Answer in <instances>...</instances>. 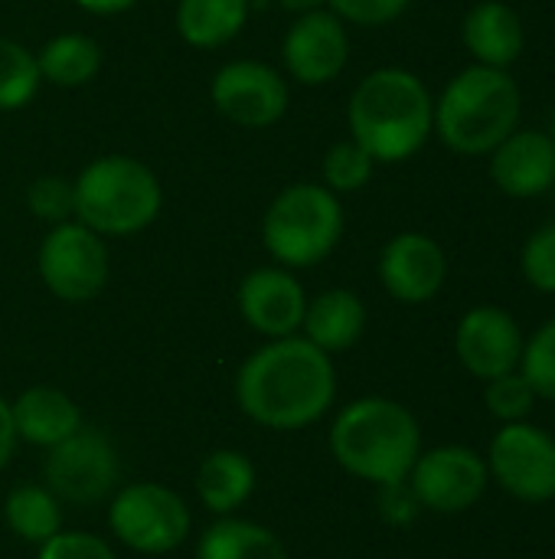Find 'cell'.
Instances as JSON below:
<instances>
[{"mask_svg": "<svg viewBox=\"0 0 555 559\" xmlns=\"http://www.w3.org/2000/svg\"><path fill=\"white\" fill-rule=\"evenodd\" d=\"M337 396V370L330 354L307 337H278L258 347L236 377L242 413L268 429L294 432L317 423Z\"/></svg>", "mask_w": 555, "mask_h": 559, "instance_id": "cell-1", "label": "cell"}, {"mask_svg": "<svg viewBox=\"0 0 555 559\" xmlns=\"http://www.w3.org/2000/svg\"><path fill=\"white\" fill-rule=\"evenodd\" d=\"M347 121L350 138L376 164H402L435 134V98L415 72L383 66L353 88Z\"/></svg>", "mask_w": 555, "mask_h": 559, "instance_id": "cell-2", "label": "cell"}, {"mask_svg": "<svg viewBox=\"0 0 555 559\" xmlns=\"http://www.w3.org/2000/svg\"><path fill=\"white\" fill-rule=\"evenodd\" d=\"M330 452L340 468L383 488L409 478L422 455V429L402 403L366 396L337 416L330 429Z\"/></svg>", "mask_w": 555, "mask_h": 559, "instance_id": "cell-3", "label": "cell"}, {"mask_svg": "<svg viewBox=\"0 0 555 559\" xmlns=\"http://www.w3.org/2000/svg\"><path fill=\"white\" fill-rule=\"evenodd\" d=\"M523 95L507 69L468 66L435 102V134L464 157L491 154L507 134L520 128Z\"/></svg>", "mask_w": 555, "mask_h": 559, "instance_id": "cell-4", "label": "cell"}, {"mask_svg": "<svg viewBox=\"0 0 555 559\" xmlns=\"http://www.w3.org/2000/svg\"><path fill=\"white\" fill-rule=\"evenodd\" d=\"M75 187V219L92 233L105 236H134L147 229L164 206V187L157 174L128 157L105 154L82 167L72 180Z\"/></svg>", "mask_w": 555, "mask_h": 559, "instance_id": "cell-5", "label": "cell"}, {"mask_svg": "<svg viewBox=\"0 0 555 559\" xmlns=\"http://www.w3.org/2000/svg\"><path fill=\"white\" fill-rule=\"evenodd\" d=\"M343 236V206L324 183L285 187L262 219V242L281 269L324 262Z\"/></svg>", "mask_w": 555, "mask_h": 559, "instance_id": "cell-6", "label": "cell"}, {"mask_svg": "<svg viewBox=\"0 0 555 559\" xmlns=\"http://www.w3.org/2000/svg\"><path fill=\"white\" fill-rule=\"evenodd\" d=\"M186 501L154 481L128 485L111 498L108 527L111 534L137 554H170L190 537Z\"/></svg>", "mask_w": 555, "mask_h": 559, "instance_id": "cell-7", "label": "cell"}, {"mask_svg": "<svg viewBox=\"0 0 555 559\" xmlns=\"http://www.w3.org/2000/svg\"><path fill=\"white\" fill-rule=\"evenodd\" d=\"M36 265H39L43 285L69 305L92 301L108 285L105 239L92 233L88 226H82L79 219L56 223L43 236Z\"/></svg>", "mask_w": 555, "mask_h": 559, "instance_id": "cell-8", "label": "cell"}, {"mask_svg": "<svg viewBox=\"0 0 555 559\" xmlns=\"http://www.w3.org/2000/svg\"><path fill=\"white\" fill-rule=\"evenodd\" d=\"M46 488L69 504H98L118 485V452L98 429H79L49 449L43 465Z\"/></svg>", "mask_w": 555, "mask_h": 559, "instance_id": "cell-9", "label": "cell"}, {"mask_svg": "<svg viewBox=\"0 0 555 559\" xmlns=\"http://www.w3.org/2000/svg\"><path fill=\"white\" fill-rule=\"evenodd\" d=\"M213 105L222 118L242 128H268L285 118L291 92L288 79L258 59H232L226 62L209 85Z\"/></svg>", "mask_w": 555, "mask_h": 559, "instance_id": "cell-10", "label": "cell"}, {"mask_svg": "<svg viewBox=\"0 0 555 559\" xmlns=\"http://www.w3.org/2000/svg\"><path fill=\"white\" fill-rule=\"evenodd\" d=\"M491 475L520 501L543 504L555 498V439L550 432L507 423L491 442Z\"/></svg>", "mask_w": 555, "mask_h": 559, "instance_id": "cell-11", "label": "cell"}, {"mask_svg": "<svg viewBox=\"0 0 555 559\" xmlns=\"http://www.w3.org/2000/svg\"><path fill=\"white\" fill-rule=\"evenodd\" d=\"M409 488L422 508L435 514H461L481 501L487 488V465L464 445H442L415 459Z\"/></svg>", "mask_w": 555, "mask_h": 559, "instance_id": "cell-12", "label": "cell"}, {"mask_svg": "<svg viewBox=\"0 0 555 559\" xmlns=\"http://www.w3.org/2000/svg\"><path fill=\"white\" fill-rule=\"evenodd\" d=\"M285 69L301 85H327L334 82L350 59V36L343 20L334 10L301 13L281 43Z\"/></svg>", "mask_w": 555, "mask_h": 559, "instance_id": "cell-13", "label": "cell"}, {"mask_svg": "<svg viewBox=\"0 0 555 559\" xmlns=\"http://www.w3.org/2000/svg\"><path fill=\"white\" fill-rule=\"evenodd\" d=\"M523 334L514 314L494 305L471 308L455 334V350L458 360L464 364L468 373L478 380H494L520 367L523 357Z\"/></svg>", "mask_w": 555, "mask_h": 559, "instance_id": "cell-14", "label": "cell"}, {"mask_svg": "<svg viewBox=\"0 0 555 559\" xmlns=\"http://www.w3.org/2000/svg\"><path fill=\"white\" fill-rule=\"evenodd\" d=\"M448 275L445 249L425 233H399L379 252V282L402 305L432 301Z\"/></svg>", "mask_w": 555, "mask_h": 559, "instance_id": "cell-15", "label": "cell"}, {"mask_svg": "<svg viewBox=\"0 0 555 559\" xmlns=\"http://www.w3.org/2000/svg\"><path fill=\"white\" fill-rule=\"evenodd\" d=\"M239 311L252 331L278 341L301 328L307 298L291 269H255L239 285Z\"/></svg>", "mask_w": 555, "mask_h": 559, "instance_id": "cell-16", "label": "cell"}, {"mask_svg": "<svg viewBox=\"0 0 555 559\" xmlns=\"http://www.w3.org/2000/svg\"><path fill=\"white\" fill-rule=\"evenodd\" d=\"M491 177L500 193L533 200L555 183V144L550 134L517 128L491 151Z\"/></svg>", "mask_w": 555, "mask_h": 559, "instance_id": "cell-17", "label": "cell"}, {"mask_svg": "<svg viewBox=\"0 0 555 559\" xmlns=\"http://www.w3.org/2000/svg\"><path fill=\"white\" fill-rule=\"evenodd\" d=\"M464 49L478 66L510 69L527 46V29L520 13L504 0H481L468 10L461 26Z\"/></svg>", "mask_w": 555, "mask_h": 559, "instance_id": "cell-18", "label": "cell"}, {"mask_svg": "<svg viewBox=\"0 0 555 559\" xmlns=\"http://www.w3.org/2000/svg\"><path fill=\"white\" fill-rule=\"evenodd\" d=\"M10 413L16 439L39 449H52L82 429V409L75 406V400L52 386H33L20 393L10 403Z\"/></svg>", "mask_w": 555, "mask_h": 559, "instance_id": "cell-19", "label": "cell"}, {"mask_svg": "<svg viewBox=\"0 0 555 559\" xmlns=\"http://www.w3.org/2000/svg\"><path fill=\"white\" fill-rule=\"evenodd\" d=\"M304 337L324 354L350 350L366 331V305L350 288H327L304 311Z\"/></svg>", "mask_w": 555, "mask_h": 559, "instance_id": "cell-20", "label": "cell"}, {"mask_svg": "<svg viewBox=\"0 0 555 559\" xmlns=\"http://www.w3.org/2000/svg\"><path fill=\"white\" fill-rule=\"evenodd\" d=\"M177 33L193 49H216L232 43L249 23V0H180Z\"/></svg>", "mask_w": 555, "mask_h": 559, "instance_id": "cell-21", "label": "cell"}, {"mask_svg": "<svg viewBox=\"0 0 555 559\" xmlns=\"http://www.w3.org/2000/svg\"><path fill=\"white\" fill-rule=\"evenodd\" d=\"M255 491V465L232 449L213 452L196 472V495L206 511L229 518Z\"/></svg>", "mask_w": 555, "mask_h": 559, "instance_id": "cell-22", "label": "cell"}, {"mask_svg": "<svg viewBox=\"0 0 555 559\" xmlns=\"http://www.w3.org/2000/svg\"><path fill=\"white\" fill-rule=\"evenodd\" d=\"M36 66L43 82H52L59 88H79L98 75L101 46L85 33H59L36 52Z\"/></svg>", "mask_w": 555, "mask_h": 559, "instance_id": "cell-23", "label": "cell"}, {"mask_svg": "<svg viewBox=\"0 0 555 559\" xmlns=\"http://www.w3.org/2000/svg\"><path fill=\"white\" fill-rule=\"evenodd\" d=\"M196 559H288V550L268 527L222 518L200 537Z\"/></svg>", "mask_w": 555, "mask_h": 559, "instance_id": "cell-24", "label": "cell"}, {"mask_svg": "<svg viewBox=\"0 0 555 559\" xmlns=\"http://www.w3.org/2000/svg\"><path fill=\"white\" fill-rule=\"evenodd\" d=\"M3 518L10 531L26 544H46L62 531L59 498L46 485H16L3 501Z\"/></svg>", "mask_w": 555, "mask_h": 559, "instance_id": "cell-25", "label": "cell"}, {"mask_svg": "<svg viewBox=\"0 0 555 559\" xmlns=\"http://www.w3.org/2000/svg\"><path fill=\"white\" fill-rule=\"evenodd\" d=\"M43 85L36 52L20 46L16 39L0 36V111L26 108Z\"/></svg>", "mask_w": 555, "mask_h": 559, "instance_id": "cell-26", "label": "cell"}, {"mask_svg": "<svg viewBox=\"0 0 555 559\" xmlns=\"http://www.w3.org/2000/svg\"><path fill=\"white\" fill-rule=\"evenodd\" d=\"M373 170H376V160L353 138L330 144V151L324 154V187L334 193L363 190L370 183Z\"/></svg>", "mask_w": 555, "mask_h": 559, "instance_id": "cell-27", "label": "cell"}, {"mask_svg": "<svg viewBox=\"0 0 555 559\" xmlns=\"http://www.w3.org/2000/svg\"><path fill=\"white\" fill-rule=\"evenodd\" d=\"M520 373L530 380L540 400L555 403V318L546 321L527 344L520 357Z\"/></svg>", "mask_w": 555, "mask_h": 559, "instance_id": "cell-28", "label": "cell"}, {"mask_svg": "<svg viewBox=\"0 0 555 559\" xmlns=\"http://www.w3.org/2000/svg\"><path fill=\"white\" fill-rule=\"evenodd\" d=\"M536 390L530 386V380L517 370L504 373V377H494L487 380V393H484V403L487 409L504 419V423H523L530 413H533V403H536Z\"/></svg>", "mask_w": 555, "mask_h": 559, "instance_id": "cell-29", "label": "cell"}, {"mask_svg": "<svg viewBox=\"0 0 555 559\" xmlns=\"http://www.w3.org/2000/svg\"><path fill=\"white\" fill-rule=\"evenodd\" d=\"M26 203H29L33 216L56 226V223L72 219V213H75V187H72V180H65L59 174H43V177L33 180V187L26 193Z\"/></svg>", "mask_w": 555, "mask_h": 559, "instance_id": "cell-30", "label": "cell"}, {"mask_svg": "<svg viewBox=\"0 0 555 559\" xmlns=\"http://www.w3.org/2000/svg\"><path fill=\"white\" fill-rule=\"evenodd\" d=\"M520 269H523V278L543 292V295H555V223L540 226L527 246H523V255H520Z\"/></svg>", "mask_w": 555, "mask_h": 559, "instance_id": "cell-31", "label": "cell"}, {"mask_svg": "<svg viewBox=\"0 0 555 559\" xmlns=\"http://www.w3.org/2000/svg\"><path fill=\"white\" fill-rule=\"evenodd\" d=\"M412 0H327V7L353 26H386L409 10Z\"/></svg>", "mask_w": 555, "mask_h": 559, "instance_id": "cell-32", "label": "cell"}, {"mask_svg": "<svg viewBox=\"0 0 555 559\" xmlns=\"http://www.w3.org/2000/svg\"><path fill=\"white\" fill-rule=\"evenodd\" d=\"M36 559H114V550L95 534H79V531L62 534L59 531L46 544H39Z\"/></svg>", "mask_w": 555, "mask_h": 559, "instance_id": "cell-33", "label": "cell"}, {"mask_svg": "<svg viewBox=\"0 0 555 559\" xmlns=\"http://www.w3.org/2000/svg\"><path fill=\"white\" fill-rule=\"evenodd\" d=\"M419 498L412 495V488L406 481H396V485H383V495H379V511L389 524H412L415 514H419Z\"/></svg>", "mask_w": 555, "mask_h": 559, "instance_id": "cell-34", "label": "cell"}, {"mask_svg": "<svg viewBox=\"0 0 555 559\" xmlns=\"http://www.w3.org/2000/svg\"><path fill=\"white\" fill-rule=\"evenodd\" d=\"M13 449H16L13 413H10V403L0 396V472H3V468H7V462L13 459Z\"/></svg>", "mask_w": 555, "mask_h": 559, "instance_id": "cell-35", "label": "cell"}, {"mask_svg": "<svg viewBox=\"0 0 555 559\" xmlns=\"http://www.w3.org/2000/svg\"><path fill=\"white\" fill-rule=\"evenodd\" d=\"M75 3L92 16H118V13L131 10L137 0H75Z\"/></svg>", "mask_w": 555, "mask_h": 559, "instance_id": "cell-36", "label": "cell"}, {"mask_svg": "<svg viewBox=\"0 0 555 559\" xmlns=\"http://www.w3.org/2000/svg\"><path fill=\"white\" fill-rule=\"evenodd\" d=\"M281 10H288V13H311V10H321V7H327V0H275Z\"/></svg>", "mask_w": 555, "mask_h": 559, "instance_id": "cell-37", "label": "cell"}, {"mask_svg": "<svg viewBox=\"0 0 555 559\" xmlns=\"http://www.w3.org/2000/svg\"><path fill=\"white\" fill-rule=\"evenodd\" d=\"M550 138H553V144H555V118H553V131H550Z\"/></svg>", "mask_w": 555, "mask_h": 559, "instance_id": "cell-38", "label": "cell"}]
</instances>
